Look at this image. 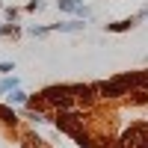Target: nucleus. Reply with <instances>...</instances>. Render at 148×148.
Here are the masks:
<instances>
[{
    "instance_id": "f257e3e1",
    "label": "nucleus",
    "mask_w": 148,
    "mask_h": 148,
    "mask_svg": "<svg viewBox=\"0 0 148 148\" xmlns=\"http://www.w3.org/2000/svg\"><path fill=\"white\" fill-rule=\"evenodd\" d=\"M45 98L51 104H59V107H68L71 104V89H47Z\"/></svg>"
},
{
    "instance_id": "f03ea898",
    "label": "nucleus",
    "mask_w": 148,
    "mask_h": 148,
    "mask_svg": "<svg viewBox=\"0 0 148 148\" xmlns=\"http://www.w3.org/2000/svg\"><path fill=\"white\" fill-rule=\"evenodd\" d=\"M56 125L62 127V130H68V133H74V136L80 133V130H77V116H59V119H56Z\"/></svg>"
},
{
    "instance_id": "7ed1b4c3",
    "label": "nucleus",
    "mask_w": 148,
    "mask_h": 148,
    "mask_svg": "<svg viewBox=\"0 0 148 148\" xmlns=\"http://www.w3.org/2000/svg\"><path fill=\"white\" fill-rule=\"evenodd\" d=\"M59 9L62 12H80V15H89L83 9V0H59Z\"/></svg>"
},
{
    "instance_id": "20e7f679",
    "label": "nucleus",
    "mask_w": 148,
    "mask_h": 148,
    "mask_svg": "<svg viewBox=\"0 0 148 148\" xmlns=\"http://www.w3.org/2000/svg\"><path fill=\"white\" fill-rule=\"evenodd\" d=\"M86 24H77V21H68V24H53L51 30H59V33H80Z\"/></svg>"
},
{
    "instance_id": "39448f33",
    "label": "nucleus",
    "mask_w": 148,
    "mask_h": 148,
    "mask_svg": "<svg viewBox=\"0 0 148 148\" xmlns=\"http://www.w3.org/2000/svg\"><path fill=\"white\" fill-rule=\"evenodd\" d=\"M9 98H12V101H15V104H24V101H27V95H24L21 89H15V92H12Z\"/></svg>"
},
{
    "instance_id": "423d86ee",
    "label": "nucleus",
    "mask_w": 148,
    "mask_h": 148,
    "mask_svg": "<svg viewBox=\"0 0 148 148\" xmlns=\"http://www.w3.org/2000/svg\"><path fill=\"white\" fill-rule=\"evenodd\" d=\"M0 116H3L6 121H15V113H12V110H6V107H0Z\"/></svg>"
},
{
    "instance_id": "0eeeda50",
    "label": "nucleus",
    "mask_w": 148,
    "mask_h": 148,
    "mask_svg": "<svg viewBox=\"0 0 148 148\" xmlns=\"http://www.w3.org/2000/svg\"><path fill=\"white\" fill-rule=\"evenodd\" d=\"M127 27H133V21H119V24H113V30H127Z\"/></svg>"
},
{
    "instance_id": "6e6552de",
    "label": "nucleus",
    "mask_w": 148,
    "mask_h": 148,
    "mask_svg": "<svg viewBox=\"0 0 148 148\" xmlns=\"http://www.w3.org/2000/svg\"><path fill=\"white\" fill-rule=\"evenodd\" d=\"M42 6H45V3H42V0H33V3H30L27 9H30V12H36V9H42Z\"/></svg>"
}]
</instances>
